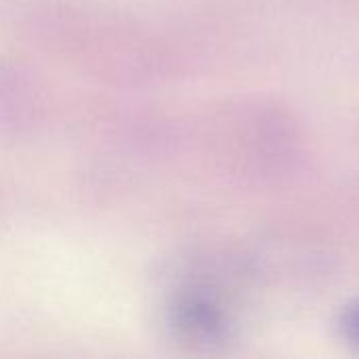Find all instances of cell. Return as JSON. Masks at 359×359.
I'll return each instance as SVG.
<instances>
[{
  "instance_id": "cell-2",
  "label": "cell",
  "mask_w": 359,
  "mask_h": 359,
  "mask_svg": "<svg viewBox=\"0 0 359 359\" xmlns=\"http://www.w3.org/2000/svg\"><path fill=\"white\" fill-rule=\"evenodd\" d=\"M343 330H345V337L359 345V305L358 307H351L345 318H343Z\"/></svg>"
},
{
  "instance_id": "cell-1",
  "label": "cell",
  "mask_w": 359,
  "mask_h": 359,
  "mask_svg": "<svg viewBox=\"0 0 359 359\" xmlns=\"http://www.w3.org/2000/svg\"><path fill=\"white\" fill-rule=\"evenodd\" d=\"M172 328L191 341H212L223 330V313L219 305L202 294L200 290L185 292L175 299L172 307L168 309Z\"/></svg>"
}]
</instances>
